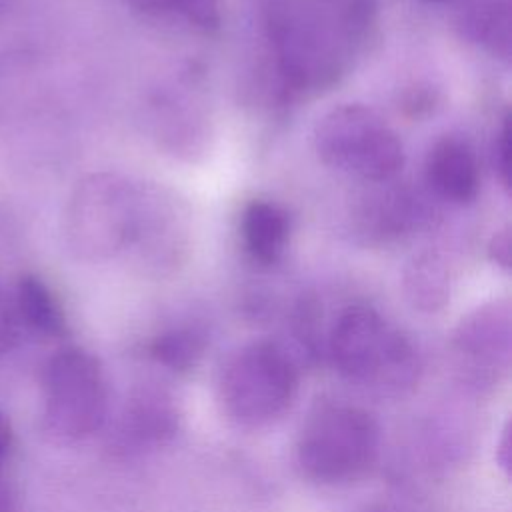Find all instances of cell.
I'll return each mask as SVG.
<instances>
[{"label": "cell", "instance_id": "6da1fadb", "mask_svg": "<svg viewBox=\"0 0 512 512\" xmlns=\"http://www.w3.org/2000/svg\"><path fill=\"white\" fill-rule=\"evenodd\" d=\"M372 0H280L270 28L280 74L294 90H322L346 74L374 28Z\"/></svg>", "mask_w": 512, "mask_h": 512}, {"label": "cell", "instance_id": "7a4b0ae2", "mask_svg": "<svg viewBox=\"0 0 512 512\" xmlns=\"http://www.w3.org/2000/svg\"><path fill=\"white\" fill-rule=\"evenodd\" d=\"M328 354L340 376L380 390H402L418 372L412 342L366 304L338 314L328 336Z\"/></svg>", "mask_w": 512, "mask_h": 512}, {"label": "cell", "instance_id": "3957f363", "mask_svg": "<svg viewBox=\"0 0 512 512\" xmlns=\"http://www.w3.org/2000/svg\"><path fill=\"white\" fill-rule=\"evenodd\" d=\"M380 426L354 404L328 402L304 422L296 442L300 472L320 484H342L360 478L378 456Z\"/></svg>", "mask_w": 512, "mask_h": 512}, {"label": "cell", "instance_id": "277c9868", "mask_svg": "<svg viewBox=\"0 0 512 512\" xmlns=\"http://www.w3.org/2000/svg\"><path fill=\"white\" fill-rule=\"evenodd\" d=\"M298 388V370L274 342H252L234 352L220 374V402L238 426L258 428L286 412Z\"/></svg>", "mask_w": 512, "mask_h": 512}, {"label": "cell", "instance_id": "5b68a950", "mask_svg": "<svg viewBox=\"0 0 512 512\" xmlns=\"http://www.w3.org/2000/svg\"><path fill=\"white\" fill-rule=\"evenodd\" d=\"M136 182L116 172L84 176L64 212V240L72 256L88 262L124 254L132 230Z\"/></svg>", "mask_w": 512, "mask_h": 512}, {"label": "cell", "instance_id": "8992f818", "mask_svg": "<svg viewBox=\"0 0 512 512\" xmlns=\"http://www.w3.org/2000/svg\"><path fill=\"white\" fill-rule=\"evenodd\" d=\"M320 160L366 182H386L404 164V148L382 116L362 104H342L326 112L314 130Z\"/></svg>", "mask_w": 512, "mask_h": 512}, {"label": "cell", "instance_id": "52a82bcc", "mask_svg": "<svg viewBox=\"0 0 512 512\" xmlns=\"http://www.w3.org/2000/svg\"><path fill=\"white\" fill-rule=\"evenodd\" d=\"M108 414V382L100 360L82 348H62L42 370V420L64 440L94 434Z\"/></svg>", "mask_w": 512, "mask_h": 512}, {"label": "cell", "instance_id": "ba28073f", "mask_svg": "<svg viewBox=\"0 0 512 512\" xmlns=\"http://www.w3.org/2000/svg\"><path fill=\"white\" fill-rule=\"evenodd\" d=\"M190 216L188 204L174 190L156 182H136L134 220L124 254L142 270H172L188 256Z\"/></svg>", "mask_w": 512, "mask_h": 512}, {"label": "cell", "instance_id": "9c48e42d", "mask_svg": "<svg viewBox=\"0 0 512 512\" xmlns=\"http://www.w3.org/2000/svg\"><path fill=\"white\" fill-rule=\"evenodd\" d=\"M176 430L178 410L172 398L144 388L126 400L110 434V448L122 456H138L166 444Z\"/></svg>", "mask_w": 512, "mask_h": 512}, {"label": "cell", "instance_id": "30bf717a", "mask_svg": "<svg viewBox=\"0 0 512 512\" xmlns=\"http://www.w3.org/2000/svg\"><path fill=\"white\" fill-rule=\"evenodd\" d=\"M454 346L472 364V370H494L508 364L510 354V314L508 308L492 304L462 320Z\"/></svg>", "mask_w": 512, "mask_h": 512}, {"label": "cell", "instance_id": "8fae6325", "mask_svg": "<svg viewBox=\"0 0 512 512\" xmlns=\"http://www.w3.org/2000/svg\"><path fill=\"white\" fill-rule=\"evenodd\" d=\"M426 180L448 202H472L480 188V172L472 148L454 136L438 140L426 160Z\"/></svg>", "mask_w": 512, "mask_h": 512}, {"label": "cell", "instance_id": "7c38bea8", "mask_svg": "<svg viewBox=\"0 0 512 512\" xmlns=\"http://www.w3.org/2000/svg\"><path fill=\"white\" fill-rule=\"evenodd\" d=\"M240 236L250 258L262 266L278 262L290 236V218L284 208L268 200H252L242 210Z\"/></svg>", "mask_w": 512, "mask_h": 512}, {"label": "cell", "instance_id": "4fadbf2b", "mask_svg": "<svg viewBox=\"0 0 512 512\" xmlns=\"http://www.w3.org/2000/svg\"><path fill=\"white\" fill-rule=\"evenodd\" d=\"M14 306L20 322L38 334L60 336L66 332L64 310L42 278L24 274L16 284Z\"/></svg>", "mask_w": 512, "mask_h": 512}, {"label": "cell", "instance_id": "5bb4252c", "mask_svg": "<svg viewBox=\"0 0 512 512\" xmlns=\"http://www.w3.org/2000/svg\"><path fill=\"white\" fill-rule=\"evenodd\" d=\"M404 290L410 302L422 310L440 308L450 294V270L438 252H422L404 272Z\"/></svg>", "mask_w": 512, "mask_h": 512}, {"label": "cell", "instance_id": "9a60e30c", "mask_svg": "<svg viewBox=\"0 0 512 512\" xmlns=\"http://www.w3.org/2000/svg\"><path fill=\"white\" fill-rule=\"evenodd\" d=\"M206 348V336L200 328L178 326L164 330L150 344L152 358L174 372L190 370L198 364Z\"/></svg>", "mask_w": 512, "mask_h": 512}, {"label": "cell", "instance_id": "2e32d148", "mask_svg": "<svg viewBox=\"0 0 512 512\" xmlns=\"http://www.w3.org/2000/svg\"><path fill=\"white\" fill-rule=\"evenodd\" d=\"M148 16H182L198 28H212L218 22V0H126Z\"/></svg>", "mask_w": 512, "mask_h": 512}, {"label": "cell", "instance_id": "e0dca14e", "mask_svg": "<svg viewBox=\"0 0 512 512\" xmlns=\"http://www.w3.org/2000/svg\"><path fill=\"white\" fill-rule=\"evenodd\" d=\"M472 34L494 54L508 56L510 52V12L506 4L482 8L472 18Z\"/></svg>", "mask_w": 512, "mask_h": 512}, {"label": "cell", "instance_id": "ac0fdd59", "mask_svg": "<svg viewBox=\"0 0 512 512\" xmlns=\"http://www.w3.org/2000/svg\"><path fill=\"white\" fill-rule=\"evenodd\" d=\"M20 324L14 300L0 286V356L8 354L18 344Z\"/></svg>", "mask_w": 512, "mask_h": 512}, {"label": "cell", "instance_id": "d6986e66", "mask_svg": "<svg viewBox=\"0 0 512 512\" xmlns=\"http://www.w3.org/2000/svg\"><path fill=\"white\" fill-rule=\"evenodd\" d=\"M494 160H496V168L500 172V180L508 188L510 186V130H508V122H504L502 128H500L496 148H494Z\"/></svg>", "mask_w": 512, "mask_h": 512}, {"label": "cell", "instance_id": "ffe728a7", "mask_svg": "<svg viewBox=\"0 0 512 512\" xmlns=\"http://www.w3.org/2000/svg\"><path fill=\"white\" fill-rule=\"evenodd\" d=\"M510 232L508 228L506 230H500L492 236L490 244H488V256L494 264L502 266V268H510V260H512V248H510Z\"/></svg>", "mask_w": 512, "mask_h": 512}, {"label": "cell", "instance_id": "44dd1931", "mask_svg": "<svg viewBox=\"0 0 512 512\" xmlns=\"http://www.w3.org/2000/svg\"><path fill=\"white\" fill-rule=\"evenodd\" d=\"M436 98H434V92L428 90V88H412L406 96H404V110L412 116H418L422 112H428L432 110Z\"/></svg>", "mask_w": 512, "mask_h": 512}, {"label": "cell", "instance_id": "7402d4cb", "mask_svg": "<svg viewBox=\"0 0 512 512\" xmlns=\"http://www.w3.org/2000/svg\"><path fill=\"white\" fill-rule=\"evenodd\" d=\"M496 458H498L500 466L504 468V472L508 474L510 472V428H504V434H502L500 444H498Z\"/></svg>", "mask_w": 512, "mask_h": 512}, {"label": "cell", "instance_id": "603a6c76", "mask_svg": "<svg viewBox=\"0 0 512 512\" xmlns=\"http://www.w3.org/2000/svg\"><path fill=\"white\" fill-rule=\"evenodd\" d=\"M10 438H12V428L10 422L6 420V416L0 412V458L4 456V452L10 446Z\"/></svg>", "mask_w": 512, "mask_h": 512}]
</instances>
